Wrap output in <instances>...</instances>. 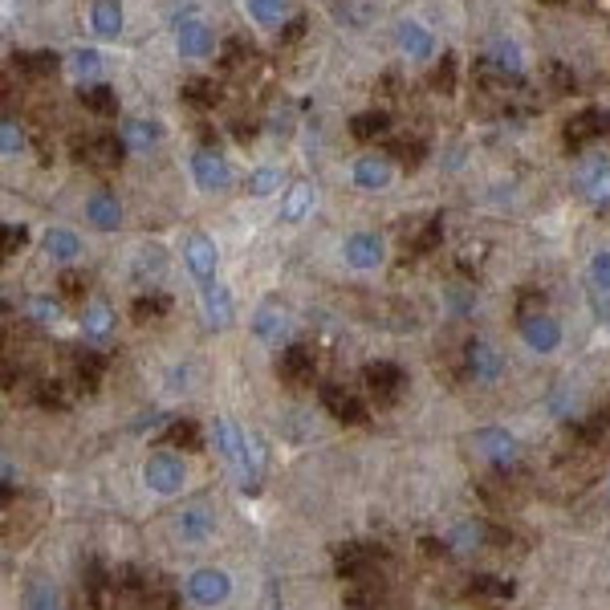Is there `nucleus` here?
<instances>
[{
    "instance_id": "obj_1",
    "label": "nucleus",
    "mask_w": 610,
    "mask_h": 610,
    "mask_svg": "<svg viewBox=\"0 0 610 610\" xmlns=\"http://www.w3.org/2000/svg\"><path fill=\"white\" fill-rule=\"evenodd\" d=\"M387 562L383 545H366V541H350L334 549V574L346 582H371V574Z\"/></svg>"
},
{
    "instance_id": "obj_2",
    "label": "nucleus",
    "mask_w": 610,
    "mask_h": 610,
    "mask_svg": "<svg viewBox=\"0 0 610 610\" xmlns=\"http://www.w3.org/2000/svg\"><path fill=\"white\" fill-rule=\"evenodd\" d=\"M362 383H366V395L375 399V407H391V403H399L407 379H403V371H399V362L375 358V362L362 366Z\"/></svg>"
},
{
    "instance_id": "obj_3",
    "label": "nucleus",
    "mask_w": 610,
    "mask_h": 610,
    "mask_svg": "<svg viewBox=\"0 0 610 610\" xmlns=\"http://www.w3.org/2000/svg\"><path fill=\"white\" fill-rule=\"evenodd\" d=\"M610 131V114L606 110H598V106H586L582 114H574L570 122H566V131H562V143H566V151H586L590 143H598L602 135Z\"/></svg>"
},
{
    "instance_id": "obj_4",
    "label": "nucleus",
    "mask_w": 610,
    "mask_h": 610,
    "mask_svg": "<svg viewBox=\"0 0 610 610\" xmlns=\"http://www.w3.org/2000/svg\"><path fill=\"white\" fill-rule=\"evenodd\" d=\"M277 375H281V383H289V387H310L314 375H318V358H314V350L301 346V342L285 346L281 358H277Z\"/></svg>"
},
{
    "instance_id": "obj_5",
    "label": "nucleus",
    "mask_w": 610,
    "mask_h": 610,
    "mask_svg": "<svg viewBox=\"0 0 610 610\" xmlns=\"http://www.w3.org/2000/svg\"><path fill=\"white\" fill-rule=\"evenodd\" d=\"M464 366H468V375H472L476 383H497V379L505 375V358H501V350L488 346V342H480V338H468V342H464Z\"/></svg>"
},
{
    "instance_id": "obj_6",
    "label": "nucleus",
    "mask_w": 610,
    "mask_h": 610,
    "mask_svg": "<svg viewBox=\"0 0 610 610\" xmlns=\"http://www.w3.org/2000/svg\"><path fill=\"white\" fill-rule=\"evenodd\" d=\"M127 151H131V147L122 143V135H90V139L78 143V159H82L86 167H98V171H114Z\"/></svg>"
},
{
    "instance_id": "obj_7",
    "label": "nucleus",
    "mask_w": 610,
    "mask_h": 610,
    "mask_svg": "<svg viewBox=\"0 0 610 610\" xmlns=\"http://www.w3.org/2000/svg\"><path fill=\"white\" fill-rule=\"evenodd\" d=\"M183 261H188V269H192V277H196L200 285L216 281V265H220L216 240H212V236H204V232H192V236H188V244H183Z\"/></svg>"
},
{
    "instance_id": "obj_8",
    "label": "nucleus",
    "mask_w": 610,
    "mask_h": 610,
    "mask_svg": "<svg viewBox=\"0 0 610 610\" xmlns=\"http://www.w3.org/2000/svg\"><path fill=\"white\" fill-rule=\"evenodd\" d=\"M192 179H196V188H204V192H224L232 171H228V163H224V155L216 147H200L192 155Z\"/></svg>"
},
{
    "instance_id": "obj_9",
    "label": "nucleus",
    "mask_w": 610,
    "mask_h": 610,
    "mask_svg": "<svg viewBox=\"0 0 610 610\" xmlns=\"http://www.w3.org/2000/svg\"><path fill=\"white\" fill-rule=\"evenodd\" d=\"M228 594H232V582H228V574L216 570V566H200V570L188 578V598H192L196 606H220Z\"/></svg>"
},
{
    "instance_id": "obj_10",
    "label": "nucleus",
    "mask_w": 610,
    "mask_h": 610,
    "mask_svg": "<svg viewBox=\"0 0 610 610\" xmlns=\"http://www.w3.org/2000/svg\"><path fill=\"white\" fill-rule=\"evenodd\" d=\"M143 480H147L151 493H159V497L179 493V488H183V464H179V456H167V452L151 456L143 464Z\"/></svg>"
},
{
    "instance_id": "obj_11",
    "label": "nucleus",
    "mask_w": 610,
    "mask_h": 610,
    "mask_svg": "<svg viewBox=\"0 0 610 610\" xmlns=\"http://www.w3.org/2000/svg\"><path fill=\"white\" fill-rule=\"evenodd\" d=\"M342 257H346L350 269L371 273V269L383 265V240H379L375 232H354V236H346V244H342Z\"/></svg>"
},
{
    "instance_id": "obj_12",
    "label": "nucleus",
    "mask_w": 610,
    "mask_h": 610,
    "mask_svg": "<svg viewBox=\"0 0 610 610\" xmlns=\"http://www.w3.org/2000/svg\"><path fill=\"white\" fill-rule=\"evenodd\" d=\"M472 448L484 460H493L497 468H509L517 460V440L505 432V427H480V432L472 436Z\"/></svg>"
},
{
    "instance_id": "obj_13",
    "label": "nucleus",
    "mask_w": 610,
    "mask_h": 610,
    "mask_svg": "<svg viewBox=\"0 0 610 610\" xmlns=\"http://www.w3.org/2000/svg\"><path fill=\"white\" fill-rule=\"evenodd\" d=\"M175 45H179L183 57H212V49H216L212 25H204L200 17H183L175 25Z\"/></svg>"
},
{
    "instance_id": "obj_14",
    "label": "nucleus",
    "mask_w": 610,
    "mask_h": 610,
    "mask_svg": "<svg viewBox=\"0 0 610 610\" xmlns=\"http://www.w3.org/2000/svg\"><path fill=\"white\" fill-rule=\"evenodd\" d=\"M200 310H204V322L208 330H228L232 326V293L220 285V281H208L200 285Z\"/></svg>"
},
{
    "instance_id": "obj_15",
    "label": "nucleus",
    "mask_w": 610,
    "mask_h": 610,
    "mask_svg": "<svg viewBox=\"0 0 610 610\" xmlns=\"http://www.w3.org/2000/svg\"><path fill=\"white\" fill-rule=\"evenodd\" d=\"M175 529H179V537H183V541H204V537H212V529H216V509H212L208 501H192V505H183V509H179Z\"/></svg>"
},
{
    "instance_id": "obj_16",
    "label": "nucleus",
    "mask_w": 610,
    "mask_h": 610,
    "mask_svg": "<svg viewBox=\"0 0 610 610\" xmlns=\"http://www.w3.org/2000/svg\"><path fill=\"white\" fill-rule=\"evenodd\" d=\"M521 338H525L529 350L549 354V350H558V342H562V326L549 314H533V318H521Z\"/></svg>"
},
{
    "instance_id": "obj_17",
    "label": "nucleus",
    "mask_w": 610,
    "mask_h": 610,
    "mask_svg": "<svg viewBox=\"0 0 610 610\" xmlns=\"http://www.w3.org/2000/svg\"><path fill=\"white\" fill-rule=\"evenodd\" d=\"M570 436H574L578 448H602V452H610V403L602 411L586 415L582 423H574Z\"/></svg>"
},
{
    "instance_id": "obj_18",
    "label": "nucleus",
    "mask_w": 610,
    "mask_h": 610,
    "mask_svg": "<svg viewBox=\"0 0 610 610\" xmlns=\"http://www.w3.org/2000/svg\"><path fill=\"white\" fill-rule=\"evenodd\" d=\"M322 407H326L338 423H362V419H366L362 399H358L354 391L338 387V383H326V387H322Z\"/></svg>"
},
{
    "instance_id": "obj_19",
    "label": "nucleus",
    "mask_w": 610,
    "mask_h": 610,
    "mask_svg": "<svg viewBox=\"0 0 610 610\" xmlns=\"http://www.w3.org/2000/svg\"><path fill=\"white\" fill-rule=\"evenodd\" d=\"M350 175H354V188H362V192H383L387 183H391V159L387 155H362Z\"/></svg>"
},
{
    "instance_id": "obj_20",
    "label": "nucleus",
    "mask_w": 610,
    "mask_h": 610,
    "mask_svg": "<svg viewBox=\"0 0 610 610\" xmlns=\"http://www.w3.org/2000/svg\"><path fill=\"white\" fill-rule=\"evenodd\" d=\"M86 220H90L98 232H114V228L122 224V204H118V196L106 192V188L90 192V200H86Z\"/></svg>"
},
{
    "instance_id": "obj_21",
    "label": "nucleus",
    "mask_w": 610,
    "mask_h": 610,
    "mask_svg": "<svg viewBox=\"0 0 610 610\" xmlns=\"http://www.w3.org/2000/svg\"><path fill=\"white\" fill-rule=\"evenodd\" d=\"M114 578L106 574L102 562H86V578H82V590H86V602L90 610H110L114 606Z\"/></svg>"
},
{
    "instance_id": "obj_22",
    "label": "nucleus",
    "mask_w": 610,
    "mask_h": 610,
    "mask_svg": "<svg viewBox=\"0 0 610 610\" xmlns=\"http://www.w3.org/2000/svg\"><path fill=\"white\" fill-rule=\"evenodd\" d=\"M110 334H114V310H110V301L98 297L82 310V338L102 346V342H110Z\"/></svg>"
},
{
    "instance_id": "obj_23",
    "label": "nucleus",
    "mask_w": 610,
    "mask_h": 610,
    "mask_svg": "<svg viewBox=\"0 0 610 610\" xmlns=\"http://www.w3.org/2000/svg\"><path fill=\"white\" fill-rule=\"evenodd\" d=\"M163 273H167V253L159 249V244H143V249L135 253V261H131V277H135V285H159L163 281Z\"/></svg>"
},
{
    "instance_id": "obj_24",
    "label": "nucleus",
    "mask_w": 610,
    "mask_h": 610,
    "mask_svg": "<svg viewBox=\"0 0 610 610\" xmlns=\"http://www.w3.org/2000/svg\"><path fill=\"white\" fill-rule=\"evenodd\" d=\"M314 200H318V192H314L310 179L289 183V192H285V200H281V220H285V224H301L305 216H310Z\"/></svg>"
},
{
    "instance_id": "obj_25",
    "label": "nucleus",
    "mask_w": 610,
    "mask_h": 610,
    "mask_svg": "<svg viewBox=\"0 0 610 610\" xmlns=\"http://www.w3.org/2000/svg\"><path fill=\"white\" fill-rule=\"evenodd\" d=\"M578 183H582V196H586L594 208H610V163H606V159L582 167Z\"/></svg>"
},
{
    "instance_id": "obj_26",
    "label": "nucleus",
    "mask_w": 610,
    "mask_h": 610,
    "mask_svg": "<svg viewBox=\"0 0 610 610\" xmlns=\"http://www.w3.org/2000/svg\"><path fill=\"white\" fill-rule=\"evenodd\" d=\"M253 334L261 342H269V346L285 342L289 338V314L281 310V305H261V310L253 314Z\"/></svg>"
},
{
    "instance_id": "obj_27",
    "label": "nucleus",
    "mask_w": 610,
    "mask_h": 610,
    "mask_svg": "<svg viewBox=\"0 0 610 610\" xmlns=\"http://www.w3.org/2000/svg\"><path fill=\"white\" fill-rule=\"evenodd\" d=\"M102 375H106V358H102L98 350L74 354V387H78L82 395H94L98 383H102Z\"/></svg>"
},
{
    "instance_id": "obj_28",
    "label": "nucleus",
    "mask_w": 610,
    "mask_h": 610,
    "mask_svg": "<svg viewBox=\"0 0 610 610\" xmlns=\"http://www.w3.org/2000/svg\"><path fill=\"white\" fill-rule=\"evenodd\" d=\"M78 102H82L90 114H98V118H114V114H118V94H114V86H106V82H86V86H78Z\"/></svg>"
},
{
    "instance_id": "obj_29",
    "label": "nucleus",
    "mask_w": 610,
    "mask_h": 610,
    "mask_svg": "<svg viewBox=\"0 0 610 610\" xmlns=\"http://www.w3.org/2000/svg\"><path fill=\"white\" fill-rule=\"evenodd\" d=\"M90 25L102 41H114L122 33V0H94L90 5Z\"/></svg>"
},
{
    "instance_id": "obj_30",
    "label": "nucleus",
    "mask_w": 610,
    "mask_h": 610,
    "mask_svg": "<svg viewBox=\"0 0 610 610\" xmlns=\"http://www.w3.org/2000/svg\"><path fill=\"white\" fill-rule=\"evenodd\" d=\"M163 444L179 448V452H204V432H200V423H192V419H171L167 432H163Z\"/></svg>"
},
{
    "instance_id": "obj_31",
    "label": "nucleus",
    "mask_w": 610,
    "mask_h": 610,
    "mask_svg": "<svg viewBox=\"0 0 610 610\" xmlns=\"http://www.w3.org/2000/svg\"><path fill=\"white\" fill-rule=\"evenodd\" d=\"M387 131H391V114H387V110H362V114L350 118V135H354L358 143H375V139H383Z\"/></svg>"
},
{
    "instance_id": "obj_32",
    "label": "nucleus",
    "mask_w": 610,
    "mask_h": 610,
    "mask_svg": "<svg viewBox=\"0 0 610 610\" xmlns=\"http://www.w3.org/2000/svg\"><path fill=\"white\" fill-rule=\"evenodd\" d=\"M395 41H399V49H403L407 57H432V49H436L432 33H427L419 21H403V25L395 29Z\"/></svg>"
},
{
    "instance_id": "obj_33",
    "label": "nucleus",
    "mask_w": 610,
    "mask_h": 610,
    "mask_svg": "<svg viewBox=\"0 0 610 610\" xmlns=\"http://www.w3.org/2000/svg\"><path fill=\"white\" fill-rule=\"evenodd\" d=\"M13 66L25 74V78H53L61 70V57L53 49H37V53H17Z\"/></svg>"
},
{
    "instance_id": "obj_34",
    "label": "nucleus",
    "mask_w": 610,
    "mask_h": 610,
    "mask_svg": "<svg viewBox=\"0 0 610 610\" xmlns=\"http://www.w3.org/2000/svg\"><path fill=\"white\" fill-rule=\"evenodd\" d=\"M118 135H122V143H127L131 151H151L159 143V127H155L151 118H127Z\"/></svg>"
},
{
    "instance_id": "obj_35",
    "label": "nucleus",
    "mask_w": 610,
    "mask_h": 610,
    "mask_svg": "<svg viewBox=\"0 0 610 610\" xmlns=\"http://www.w3.org/2000/svg\"><path fill=\"white\" fill-rule=\"evenodd\" d=\"M41 244H45V253H49L53 261H74V257L82 253V240H78L70 228H49Z\"/></svg>"
},
{
    "instance_id": "obj_36",
    "label": "nucleus",
    "mask_w": 610,
    "mask_h": 610,
    "mask_svg": "<svg viewBox=\"0 0 610 610\" xmlns=\"http://www.w3.org/2000/svg\"><path fill=\"white\" fill-rule=\"evenodd\" d=\"M21 606H25V610H61V594H57V586H53L49 578H37V582L25 586Z\"/></svg>"
},
{
    "instance_id": "obj_37",
    "label": "nucleus",
    "mask_w": 610,
    "mask_h": 610,
    "mask_svg": "<svg viewBox=\"0 0 610 610\" xmlns=\"http://www.w3.org/2000/svg\"><path fill=\"white\" fill-rule=\"evenodd\" d=\"M167 310H171V297H167V293L147 289V293H139V297H135V305H131V318H135V322H159Z\"/></svg>"
},
{
    "instance_id": "obj_38",
    "label": "nucleus",
    "mask_w": 610,
    "mask_h": 610,
    "mask_svg": "<svg viewBox=\"0 0 610 610\" xmlns=\"http://www.w3.org/2000/svg\"><path fill=\"white\" fill-rule=\"evenodd\" d=\"M244 9L257 25H281L289 17V0H244Z\"/></svg>"
},
{
    "instance_id": "obj_39",
    "label": "nucleus",
    "mask_w": 610,
    "mask_h": 610,
    "mask_svg": "<svg viewBox=\"0 0 610 610\" xmlns=\"http://www.w3.org/2000/svg\"><path fill=\"white\" fill-rule=\"evenodd\" d=\"M70 70H74L78 86L94 82V78L102 74V53H98V49H74V53H70Z\"/></svg>"
},
{
    "instance_id": "obj_40",
    "label": "nucleus",
    "mask_w": 610,
    "mask_h": 610,
    "mask_svg": "<svg viewBox=\"0 0 610 610\" xmlns=\"http://www.w3.org/2000/svg\"><path fill=\"white\" fill-rule=\"evenodd\" d=\"M183 102H188V106H200V110H208V106H216V102H220V86H216L212 78H192L188 86H183Z\"/></svg>"
},
{
    "instance_id": "obj_41",
    "label": "nucleus",
    "mask_w": 610,
    "mask_h": 610,
    "mask_svg": "<svg viewBox=\"0 0 610 610\" xmlns=\"http://www.w3.org/2000/svg\"><path fill=\"white\" fill-rule=\"evenodd\" d=\"M488 61H493V66L497 70H505V74H517L521 78V49L513 45V41H493V45H488Z\"/></svg>"
},
{
    "instance_id": "obj_42",
    "label": "nucleus",
    "mask_w": 610,
    "mask_h": 610,
    "mask_svg": "<svg viewBox=\"0 0 610 610\" xmlns=\"http://www.w3.org/2000/svg\"><path fill=\"white\" fill-rule=\"evenodd\" d=\"M484 541H488V525L484 521H460L452 529V537H448V545H456V549H480Z\"/></svg>"
},
{
    "instance_id": "obj_43",
    "label": "nucleus",
    "mask_w": 610,
    "mask_h": 610,
    "mask_svg": "<svg viewBox=\"0 0 610 610\" xmlns=\"http://www.w3.org/2000/svg\"><path fill=\"white\" fill-rule=\"evenodd\" d=\"M468 594H476V598H509L513 594V582L509 578H497V574H476L468 582Z\"/></svg>"
},
{
    "instance_id": "obj_44",
    "label": "nucleus",
    "mask_w": 610,
    "mask_h": 610,
    "mask_svg": "<svg viewBox=\"0 0 610 610\" xmlns=\"http://www.w3.org/2000/svg\"><path fill=\"white\" fill-rule=\"evenodd\" d=\"M33 403L37 407H45V411H66L70 407V395H66V387H61V383H37L33 387Z\"/></svg>"
},
{
    "instance_id": "obj_45",
    "label": "nucleus",
    "mask_w": 610,
    "mask_h": 610,
    "mask_svg": "<svg viewBox=\"0 0 610 610\" xmlns=\"http://www.w3.org/2000/svg\"><path fill=\"white\" fill-rule=\"evenodd\" d=\"M25 151V131H21V122L13 114H5V122H0V155L13 159Z\"/></svg>"
},
{
    "instance_id": "obj_46",
    "label": "nucleus",
    "mask_w": 610,
    "mask_h": 610,
    "mask_svg": "<svg viewBox=\"0 0 610 610\" xmlns=\"http://www.w3.org/2000/svg\"><path fill=\"white\" fill-rule=\"evenodd\" d=\"M456 53H444L440 57V66L432 70V78H427V82H432V90H440V94H456Z\"/></svg>"
},
{
    "instance_id": "obj_47",
    "label": "nucleus",
    "mask_w": 610,
    "mask_h": 610,
    "mask_svg": "<svg viewBox=\"0 0 610 610\" xmlns=\"http://www.w3.org/2000/svg\"><path fill=\"white\" fill-rule=\"evenodd\" d=\"M444 240V224H440V216H432V220H427L423 228H419V236L411 240V253L415 257H423V253H432L436 249V244Z\"/></svg>"
},
{
    "instance_id": "obj_48",
    "label": "nucleus",
    "mask_w": 610,
    "mask_h": 610,
    "mask_svg": "<svg viewBox=\"0 0 610 610\" xmlns=\"http://www.w3.org/2000/svg\"><path fill=\"white\" fill-rule=\"evenodd\" d=\"M391 155L403 163V171H415L427 159V147L419 139H399V143H391Z\"/></svg>"
},
{
    "instance_id": "obj_49",
    "label": "nucleus",
    "mask_w": 610,
    "mask_h": 610,
    "mask_svg": "<svg viewBox=\"0 0 610 610\" xmlns=\"http://www.w3.org/2000/svg\"><path fill=\"white\" fill-rule=\"evenodd\" d=\"M277 183H281V167H257V171L249 175V192H253V196H273Z\"/></svg>"
},
{
    "instance_id": "obj_50",
    "label": "nucleus",
    "mask_w": 610,
    "mask_h": 610,
    "mask_svg": "<svg viewBox=\"0 0 610 610\" xmlns=\"http://www.w3.org/2000/svg\"><path fill=\"white\" fill-rule=\"evenodd\" d=\"M29 318L41 322V326H53L61 318V305L53 297H29Z\"/></svg>"
},
{
    "instance_id": "obj_51",
    "label": "nucleus",
    "mask_w": 610,
    "mask_h": 610,
    "mask_svg": "<svg viewBox=\"0 0 610 610\" xmlns=\"http://www.w3.org/2000/svg\"><path fill=\"white\" fill-rule=\"evenodd\" d=\"M590 285H594V293H606L610 297V253H598L590 261Z\"/></svg>"
},
{
    "instance_id": "obj_52",
    "label": "nucleus",
    "mask_w": 610,
    "mask_h": 610,
    "mask_svg": "<svg viewBox=\"0 0 610 610\" xmlns=\"http://www.w3.org/2000/svg\"><path fill=\"white\" fill-rule=\"evenodd\" d=\"M0 236H5V257H13V253H21V249H25V240H29V228L9 220L5 228H0Z\"/></svg>"
},
{
    "instance_id": "obj_53",
    "label": "nucleus",
    "mask_w": 610,
    "mask_h": 610,
    "mask_svg": "<svg viewBox=\"0 0 610 610\" xmlns=\"http://www.w3.org/2000/svg\"><path fill=\"white\" fill-rule=\"evenodd\" d=\"M541 305H545V293L541 289H521V297H517V318L541 314Z\"/></svg>"
},
{
    "instance_id": "obj_54",
    "label": "nucleus",
    "mask_w": 610,
    "mask_h": 610,
    "mask_svg": "<svg viewBox=\"0 0 610 610\" xmlns=\"http://www.w3.org/2000/svg\"><path fill=\"white\" fill-rule=\"evenodd\" d=\"M549 82H554L558 94H574V74L562 66V61H549Z\"/></svg>"
},
{
    "instance_id": "obj_55",
    "label": "nucleus",
    "mask_w": 610,
    "mask_h": 610,
    "mask_svg": "<svg viewBox=\"0 0 610 610\" xmlns=\"http://www.w3.org/2000/svg\"><path fill=\"white\" fill-rule=\"evenodd\" d=\"M253 53V45L249 41H240V37H232V41H224V66H240L244 57Z\"/></svg>"
},
{
    "instance_id": "obj_56",
    "label": "nucleus",
    "mask_w": 610,
    "mask_h": 610,
    "mask_svg": "<svg viewBox=\"0 0 610 610\" xmlns=\"http://www.w3.org/2000/svg\"><path fill=\"white\" fill-rule=\"evenodd\" d=\"M57 285H61V293H66V297H82L86 293V277L82 273H61Z\"/></svg>"
},
{
    "instance_id": "obj_57",
    "label": "nucleus",
    "mask_w": 610,
    "mask_h": 610,
    "mask_svg": "<svg viewBox=\"0 0 610 610\" xmlns=\"http://www.w3.org/2000/svg\"><path fill=\"white\" fill-rule=\"evenodd\" d=\"M472 301H476V297H472V285H468V289H460V285L452 289V310H456V314L472 310Z\"/></svg>"
},
{
    "instance_id": "obj_58",
    "label": "nucleus",
    "mask_w": 610,
    "mask_h": 610,
    "mask_svg": "<svg viewBox=\"0 0 610 610\" xmlns=\"http://www.w3.org/2000/svg\"><path fill=\"white\" fill-rule=\"evenodd\" d=\"M305 25H310L305 17H293V21H285V33H281V41H285V45H289V41H297V37L305 33Z\"/></svg>"
},
{
    "instance_id": "obj_59",
    "label": "nucleus",
    "mask_w": 610,
    "mask_h": 610,
    "mask_svg": "<svg viewBox=\"0 0 610 610\" xmlns=\"http://www.w3.org/2000/svg\"><path fill=\"white\" fill-rule=\"evenodd\" d=\"M419 545H423L427 558H444V554H448V541H436V537H423Z\"/></svg>"
},
{
    "instance_id": "obj_60",
    "label": "nucleus",
    "mask_w": 610,
    "mask_h": 610,
    "mask_svg": "<svg viewBox=\"0 0 610 610\" xmlns=\"http://www.w3.org/2000/svg\"><path fill=\"white\" fill-rule=\"evenodd\" d=\"M537 5H570V0H537Z\"/></svg>"
},
{
    "instance_id": "obj_61",
    "label": "nucleus",
    "mask_w": 610,
    "mask_h": 610,
    "mask_svg": "<svg viewBox=\"0 0 610 610\" xmlns=\"http://www.w3.org/2000/svg\"><path fill=\"white\" fill-rule=\"evenodd\" d=\"M606 493H610V480H606Z\"/></svg>"
}]
</instances>
